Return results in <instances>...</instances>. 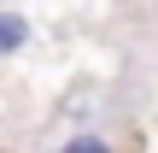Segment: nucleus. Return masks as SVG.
<instances>
[{
  "label": "nucleus",
  "mask_w": 158,
  "mask_h": 153,
  "mask_svg": "<svg viewBox=\"0 0 158 153\" xmlns=\"http://www.w3.org/2000/svg\"><path fill=\"white\" fill-rule=\"evenodd\" d=\"M59 153H111V142H106L100 130H76V136H64Z\"/></svg>",
  "instance_id": "nucleus-2"
},
{
  "label": "nucleus",
  "mask_w": 158,
  "mask_h": 153,
  "mask_svg": "<svg viewBox=\"0 0 158 153\" xmlns=\"http://www.w3.org/2000/svg\"><path fill=\"white\" fill-rule=\"evenodd\" d=\"M23 41H29V24H23V12H18V6H6V12H0V47H6V53H18Z\"/></svg>",
  "instance_id": "nucleus-1"
}]
</instances>
